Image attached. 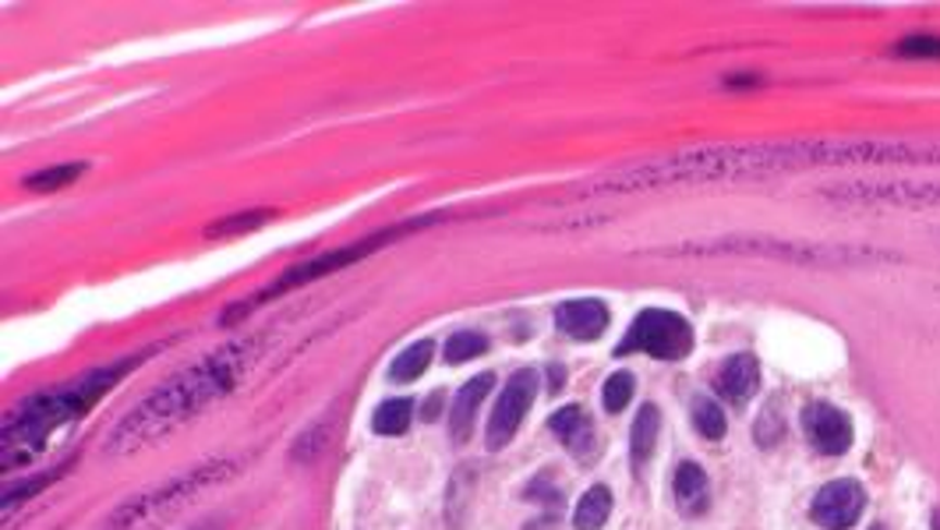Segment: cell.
I'll list each match as a JSON object with an SVG mask.
<instances>
[{
    "label": "cell",
    "instance_id": "cell-2",
    "mask_svg": "<svg viewBox=\"0 0 940 530\" xmlns=\"http://www.w3.org/2000/svg\"><path fill=\"white\" fill-rule=\"evenodd\" d=\"M135 365H138L135 357L132 361H118L110 368L89 371V375H82L71 385H61V390H53V393L28 399V404L14 414L4 428V467L18 464V456H22L18 449H25V453L42 449V442H47L57 428H64L75 418H82V414L89 410L103 393H110L113 382H118L124 371H132Z\"/></svg>",
    "mask_w": 940,
    "mask_h": 530
},
{
    "label": "cell",
    "instance_id": "cell-11",
    "mask_svg": "<svg viewBox=\"0 0 940 530\" xmlns=\"http://www.w3.org/2000/svg\"><path fill=\"white\" fill-rule=\"evenodd\" d=\"M760 385V365L753 354H735L725 361L721 375H718V393L732 404H746V399L757 393Z\"/></svg>",
    "mask_w": 940,
    "mask_h": 530
},
{
    "label": "cell",
    "instance_id": "cell-6",
    "mask_svg": "<svg viewBox=\"0 0 940 530\" xmlns=\"http://www.w3.org/2000/svg\"><path fill=\"white\" fill-rule=\"evenodd\" d=\"M537 396V371L534 368H520L517 375H509L506 390L498 393L492 418H488V449H503L512 442V435L520 432V421L527 418Z\"/></svg>",
    "mask_w": 940,
    "mask_h": 530
},
{
    "label": "cell",
    "instance_id": "cell-4",
    "mask_svg": "<svg viewBox=\"0 0 940 530\" xmlns=\"http://www.w3.org/2000/svg\"><path fill=\"white\" fill-rule=\"evenodd\" d=\"M633 350H644L651 357H658V361H682V357L693 350V329L676 311L647 308L636 315L630 333H626L616 347V354H633Z\"/></svg>",
    "mask_w": 940,
    "mask_h": 530
},
{
    "label": "cell",
    "instance_id": "cell-25",
    "mask_svg": "<svg viewBox=\"0 0 940 530\" xmlns=\"http://www.w3.org/2000/svg\"><path fill=\"white\" fill-rule=\"evenodd\" d=\"M874 530H885V527H874Z\"/></svg>",
    "mask_w": 940,
    "mask_h": 530
},
{
    "label": "cell",
    "instance_id": "cell-1",
    "mask_svg": "<svg viewBox=\"0 0 940 530\" xmlns=\"http://www.w3.org/2000/svg\"><path fill=\"white\" fill-rule=\"evenodd\" d=\"M255 354H259V340H237V343H226L220 350H212L191 368H184L181 375L163 382L160 390L141 399V404L113 428L107 453L110 456L138 453L152 446V442L166 439L177 424L195 418L198 410H206L212 399L231 393L234 385L245 379V371L255 365Z\"/></svg>",
    "mask_w": 940,
    "mask_h": 530
},
{
    "label": "cell",
    "instance_id": "cell-16",
    "mask_svg": "<svg viewBox=\"0 0 940 530\" xmlns=\"http://www.w3.org/2000/svg\"><path fill=\"white\" fill-rule=\"evenodd\" d=\"M432 357H435V343H432V340L410 343V347L393 361L389 379H393V382H415L418 375H424V368L432 365Z\"/></svg>",
    "mask_w": 940,
    "mask_h": 530
},
{
    "label": "cell",
    "instance_id": "cell-23",
    "mask_svg": "<svg viewBox=\"0 0 940 530\" xmlns=\"http://www.w3.org/2000/svg\"><path fill=\"white\" fill-rule=\"evenodd\" d=\"M61 474H64V467H61V470H47V474H42V478L25 481V484H18V489H8V492H4V506H18L22 498H28V495L42 492V489H47V484H53V481L61 478Z\"/></svg>",
    "mask_w": 940,
    "mask_h": 530
},
{
    "label": "cell",
    "instance_id": "cell-13",
    "mask_svg": "<svg viewBox=\"0 0 940 530\" xmlns=\"http://www.w3.org/2000/svg\"><path fill=\"white\" fill-rule=\"evenodd\" d=\"M548 428L555 435L562 439V446L573 453V456H591V446H594V428H591V418L583 414L577 404L573 407H562L552 414Z\"/></svg>",
    "mask_w": 940,
    "mask_h": 530
},
{
    "label": "cell",
    "instance_id": "cell-7",
    "mask_svg": "<svg viewBox=\"0 0 940 530\" xmlns=\"http://www.w3.org/2000/svg\"><path fill=\"white\" fill-rule=\"evenodd\" d=\"M866 506V492L859 481L842 478L831 481L814 495V506H809V517H814L824 530H849L859 520V513Z\"/></svg>",
    "mask_w": 940,
    "mask_h": 530
},
{
    "label": "cell",
    "instance_id": "cell-8",
    "mask_svg": "<svg viewBox=\"0 0 940 530\" xmlns=\"http://www.w3.org/2000/svg\"><path fill=\"white\" fill-rule=\"evenodd\" d=\"M803 428L814 449L824 456H845L852 446V421L845 418V410L831 404H809L803 410Z\"/></svg>",
    "mask_w": 940,
    "mask_h": 530
},
{
    "label": "cell",
    "instance_id": "cell-21",
    "mask_svg": "<svg viewBox=\"0 0 940 530\" xmlns=\"http://www.w3.org/2000/svg\"><path fill=\"white\" fill-rule=\"evenodd\" d=\"M484 350H488V340H484L481 333H453L446 343V361L463 365V361H470V357H481Z\"/></svg>",
    "mask_w": 940,
    "mask_h": 530
},
{
    "label": "cell",
    "instance_id": "cell-22",
    "mask_svg": "<svg viewBox=\"0 0 940 530\" xmlns=\"http://www.w3.org/2000/svg\"><path fill=\"white\" fill-rule=\"evenodd\" d=\"M269 220V212H240V217H226L220 223H212L206 237H234V234H248L255 226H262Z\"/></svg>",
    "mask_w": 940,
    "mask_h": 530
},
{
    "label": "cell",
    "instance_id": "cell-12",
    "mask_svg": "<svg viewBox=\"0 0 940 530\" xmlns=\"http://www.w3.org/2000/svg\"><path fill=\"white\" fill-rule=\"evenodd\" d=\"M672 492H676V503H679L682 517H701V513H707L710 484H707V474L701 470V464H679Z\"/></svg>",
    "mask_w": 940,
    "mask_h": 530
},
{
    "label": "cell",
    "instance_id": "cell-3",
    "mask_svg": "<svg viewBox=\"0 0 940 530\" xmlns=\"http://www.w3.org/2000/svg\"><path fill=\"white\" fill-rule=\"evenodd\" d=\"M234 470H237L234 460H212L195 470H184V474H174L170 481L156 484V489L127 498L124 506L113 509L107 530H160L174 520L181 509H188L198 495H206L209 489L223 484Z\"/></svg>",
    "mask_w": 940,
    "mask_h": 530
},
{
    "label": "cell",
    "instance_id": "cell-5",
    "mask_svg": "<svg viewBox=\"0 0 940 530\" xmlns=\"http://www.w3.org/2000/svg\"><path fill=\"white\" fill-rule=\"evenodd\" d=\"M424 223V220H421ZM421 223H410V226H396V231H386V234H375V237H368V241H361V245H350V248H336V251H330V255H319V259H311V262H305V266H297V269H287L283 272V276L269 286V291H262L259 297H251V300H245V308H231L226 311V319L223 322H234V319H245V315L255 308V300H265V297H276V294H283V291H290V286H301V283H311V280H319V276H330V272H336V269H344V266H350V262H358V259H364L368 251H375V248H382L386 245V241H393V237H400V234H407V231H415V226H421Z\"/></svg>",
    "mask_w": 940,
    "mask_h": 530
},
{
    "label": "cell",
    "instance_id": "cell-19",
    "mask_svg": "<svg viewBox=\"0 0 940 530\" xmlns=\"http://www.w3.org/2000/svg\"><path fill=\"white\" fill-rule=\"evenodd\" d=\"M693 424H696V432H701L704 439H710V442H718V439H725V410L715 404V399H707V396H701L693 404Z\"/></svg>",
    "mask_w": 940,
    "mask_h": 530
},
{
    "label": "cell",
    "instance_id": "cell-20",
    "mask_svg": "<svg viewBox=\"0 0 940 530\" xmlns=\"http://www.w3.org/2000/svg\"><path fill=\"white\" fill-rule=\"evenodd\" d=\"M633 390H636V382H633L630 371H616V375H611V379L605 382V390H602L605 410H608V414H622L626 404L633 399Z\"/></svg>",
    "mask_w": 940,
    "mask_h": 530
},
{
    "label": "cell",
    "instance_id": "cell-17",
    "mask_svg": "<svg viewBox=\"0 0 940 530\" xmlns=\"http://www.w3.org/2000/svg\"><path fill=\"white\" fill-rule=\"evenodd\" d=\"M410 414H415V404H410V399H386V404L375 410L372 428L379 435H400V432H407Z\"/></svg>",
    "mask_w": 940,
    "mask_h": 530
},
{
    "label": "cell",
    "instance_id": "cell-10",
    "mask_svg": "<svg viewBox=\"0 0 940 530\" xmlns=\"http://www.w3.org/2000/svg\"><path fill=\"white\" fill-rule=\"evenodd\" d=\"M495 375L492 371H481V375L470 379L463 390L453 399V410H449V435L453 442H467L470 439V428H474V414L484 404V396L492 393Z\"/></svg>",
    "mask_w": 940,
    "mask_h": 530
},
{
    "label": "cell",
    "instance_id": "cell-15",
    "mask_svg": "<svg viewBox=\"0 0 940 530\" xmlns=\"http://www.w3.org/2000/svg\"><path fill=\"white\" fill-rule=\"evenodd\" d=\"M608 513H611V492L605 489V484H594V489L580 495L577 513H573V527L577 530H597V527H605Z\"/></svg>",
    "mask_w": 940,
    "mask_h": 530
},
{
    "label": "cell",
    "instance_id": "cell-24",
    "mask_svg": "<svg viewBox=\"0 0 940 530\" xmlns=\"http://www.w3.org/2000/svg\"><path fill=\"white\" fill-rule=\"evenodd\" d=\"M899 53H905V57H940V39H905L902 47H899Z\"/></svg>",
    "mask_w": 940,
    "mask_h": 530
},
{
    "label": "cell",
    "instance_id": "cell-18",
    "mask_svg": "<svg viewBox=\"0 0 940 530\" xmlns=\"http://www.w3.org/2000/svg\"><path fill=\"white\" fill-rule=\"evenodd\" d=\"M82 174H85V163H61V167L39 170V174L25 177V188H33V192H61V188H67L71 181H78Z\"/></svg>",
    "mask_w": 940,
    "mask_h": 530
},
{
    "label": "cell",
    "instance_id": "cell-9",
    "mask_svg": "<svg viewBox=\"0 0 940 530\" xmlns=\"http://www.w3.org/2000/svg\"><path fill=\"white\" fill-rule=\"evenodd\" d=\"M555 325H559L569 340L591 343V340H597L605 333L608 308L602 305V300H594V297L566 300V305H559V311H555Z\"/></svg>",
    "mask_w": 940,
    "mask_h": 530
},
{
    "label": "cell",
    "instance_id": "cell-14",
    "mask_svg": "<svg viewBox=\"0 0 940 530\" xmlns=\"http://www.w3.org/2000/svg\"><path fill=\"white\" fill-rule=\"evenodd\" d=\"M658 428H661L658 407L644 404L636 418H633V432H630V456H633V464H644L647 456L654 453V446H658Z\"/></svg>",
    "mask_w": 940,
    "mask_h": 530
}]
</instances>
